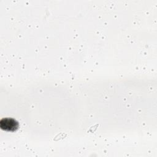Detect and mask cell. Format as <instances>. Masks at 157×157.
Returning <instances> with one entry per match:
<instances>
[{"instance_id":"6da1fadb","label":"cell","mask_w":157,"mask_h":157,"mask_svg":"<svg viewBox=\"0 0 157 157\" xmlns=\"http://www.w3.org/2000/svg\"><path fill=\"white\" fill-rule=\"evenodd\" d=\"M0 127L6 131H15L18 128V123L13 118H4L0 121Z\"/></svg>"}]
</instances>
